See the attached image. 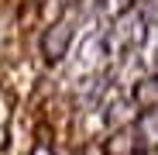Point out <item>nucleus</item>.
Wrapping results in <instances>:
<instances>
[{"mask_svg":"<svg viewBox=\"0 0 158 155\" xmlns=\"http://www.w3.org/2000/svg\"><path fill=\"white\" fill-rule=\"evenodd\" d=\"M131 107H134L131 100H114L110 107L103 110V121H107L110 131H124V124H127V117H131Z\"/></svg>","mask_w":158,"mask_h":155,"instance_id":"39448f33","label":"nucleus"},{"mask_svg":"<svg viewBox=\"0 0 158 155\" xmlns=\"http://www.w3.org/2000/svg\"><path fill=\"white\" fill-rule=\"evenodd\" d=\"M76 17L72 14H62L59 21H52L45 24V31H41V41H38V52H41V59L48 66H59L65 55H69V48L76 41Z\"/></svg>","mask_w":158,"mask_h":155,"instance_id":"f257e3e1","label":"nucleus"},{"mask_svg":"<svg viewBox=\"0 0 158 155\" xmlns=\"http://www.w3.org/2000/svg\"><path fill=\"white\" fill-rule=\"evenodd\" d=\"M65 4H69V0H65Z\"/></svg>","mask_w":158,"mask_h":155,"instance_id":"1a4fd4ad","label":"nucleus"},{"mask_svg":"<svg viewBox=\"0 0 158 155\" xmlns=\"http://www.w3.org/2000/svg\"><path fill=\"white\" fill-rule=\"evenodd\" d=\"M131 103L141 110H155L158 107V76H141L131 90Z\"/></svg>","mask_w":158,"mask_h":155,"instance_id":"7ed1b4c3","label":"nucleus"},{"mask_svg":"<svg viewBox=\"0 0 158 155\" xmlns=\"http://www.w3.org/2000/svg\"><path fill=\"white\" fill-rule=\"evenodd\" d=\"M83 155H107V152H103L100 141H86V145H83Z\"/></svg>","mask_w":158,"mask_h":155,"instance_id":"0eeeda50","label":"nucleus"},{"mask_svg":"<svg viewBox=\"0 0 158 155\" xmlns=\"http://www.w3.org/2000/svg\"><path fill=\"white\" fill-rule=\"evenodd\" d=\"M138 152H158V107L155 110H138L134 124H131Z\"/></svg>","mask_w":158,"mask_h":155,"instance_id":"f03ea898","label":"nucleus"},{"mask_svg":"<svg viewBox=\"0 0 158 155\" xmlns=\"http://www.w3.org/2000/svg\"><path fill=\"white\" fill-rule=\"evenodd\" d=\"M134 155H151V152H134Z\"/></svg>","mask_w":158,"mask_h":155,"instance_id":"6e6552de","label":"nucleus"},{"mask_svg":"<svg viewBox=\"0 0 158 155\" xmlns=\"http://www.w3.org/2000/svg\"><path fill=\"white\" fill-rule=\"evenodd\" d=\"M31 155H55V148H52V141H35Z\"/></svg>","mask_w":158,"mask_h":155,"instance_id":"423d86ee","label":"nucleus"},{"mask_svg":"<svg viewBox=\"0 0 158 155\" xmlns=\"http://www.w3.org/2000/svg\"><path fill=\"white\" fill-rule=\"evenodd\" d=\"M103 152H107V155H134L138 152L134 135H131L127 127H124V131H110V138L103 141Z\"/></svg>","mask_w":158,"mask_h":155,"instance_id":"20e7f679","label":"nucleus"}]
</instances>
